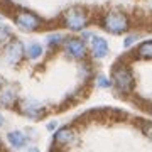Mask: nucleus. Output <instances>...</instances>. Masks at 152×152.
I'll use <instances>...</instances> for the list:
<instances>
[{"label":"nucleus","mask_w":152,"mask_h":152,"mask_svg":"<svg viewBox=\"0 0 152 152\" xmlns=\"http://www.w3.org/2000/svg\"><path fill=\"white\" fill-rule=\"evenodd\" d=\"M14 22L17 24V27H20L26 32L37 31L41 27V24H42V20H41V17L37 14H34L31 10H24V9H20V10H17L14 14Z\"/></svg>","instance_id":"f257e3e1"},{"label":"nucleus","mask_w":152,"mask_h":152,"mask_svg":"<svg viewBox=\"0 0 152 152\" xmlns=\"http://www.w3.org/2000/svg\"><path fill=\"white\" fill-rule=\"evenodd\" d=\"M24 54H26V48H24L22 41H19V39H10V41L4 46L2 59H4V63H7V64L17 66L22 61Z\"/></svg>","instance_id":"f03ea898"},{"label":"nucleus","mask_w":152,"mask_h":152,"mask_svg":"<svg viewBox=\"0 0 152 152\" xmlns=\"http://www.w3.org/2000/svg\"><path fill=\"white\" fill-rule=\"evenodd\" d=\"M63 22L68 29L73 31H81L83 27H86L88 24V15L81 7H71L64 12L63 15Z\"/></svg>","instance_id":"7ed1b4c3"},{"label":"nucleus","mask_w":152,"mask_h":152,"mask_svg":"<svg viewBox=\"0 0 152 152\" xmlns=\"http://www.w3.org/2000/svg\"><path fill=\"white\" fill-rule=\"evenodd\" d=\"M102 24H103L105 31H108L112 34H122L129 29V19L122 12H108L103 17Z\"/></svg>","instance_id":"20e7f679"},{"label":"nucleus","mask_w":152,"mask_h":152,"mask_svg":"<svg viewBox=\"0 0 152 152\" xmlns=\"http://www.w3.org/2000/svg\"><path fill=\"white\" fill-rule=\"evenodd\" d=\"M113 83L122 93H129L134 88V76L127 66H115L113 68Z\"/></svg>","instance_id":"39448f33"},{"label":"nucleus","mask_w":152,"mask_h":152,"mask_svg":"<svg viewBox=\"0 0 152 152\" xmlns=\"http://www.w3.org/2000/svg\"><path fill=\"white\" fill-rule=\"evenodd\" d=\"M19 110L29 118H41L44 115V107L36 100H20L19 102Z\"/></svg>","instance_id":"423d86ee"},{"label":"nucleus","mask_w":152,"mask_h":152,"mask_svg":"<svg viewBox=\"0 0 152 152\" xmlns=\"http://www.w3.org/2000/svg\"><path fill=\"white\" fill-rule=\"evenodd\" d=\"M17 100H19V96H17L15 86H12V85L4 86L2 85V88H0V105L10 108V107H14L17 103Z\"/></svg>","instance_id":"0eeeda50"},{"label":"nucleus","mask_w":152,"mask_h":152,"mask_svg":"<svg viewBox=\"0 0 152 152\" xmlns=\"http://www.w3.org/2000/svg\"><path fill=\"white\" fill-rule=\"evenodd\" d=\"M64 49H66V53H68L71 58H76V59L85 58V54H86V48H85V44H83L81 39H78V37L68 39Z\"/></svg>","instance_id":"6e6552de"},{"label":"nucleus","mask_w":152,"mask_h":152,"mask_svg":"<svg viewBox=\"0 0 152 152\" xmlns=\"http://www.w3.org/2000/svg\"><path fill=\"white\" fill-rule=\"evenodd\" d=\"M76 140V132L71 127H63L56 132L54 135V142L58 145H71Z\"/></svg>","instance_id":"1a4fd4ad"},{"label":"nucleus","mask_w":152,"mask_h":152,"mask_svg":"<svg viewBox=\"0 0 152 152\" xmlns=\"http://www.w3.org/2000/svg\"><path fill=\"white\" fill-rule=\"evenodd\" d=\"M7 140L10 144V147H14V149H22V147L27 144V135L20 130H12L7 134Z\"/></svg>","instance_id":"9d476101"},{"label":"nucleus","mask_w":152,"mask_h":152,"mask_svg":"<svg viewBox=\"0 0 152 152\" xmlns=\"http://www.w3.org/2000/svg\"><path fill=\"white\" fill-rule=\"evenodd\" d=\"M91 53L95 58H103L108 53V42L103 37H93L91 41Z\"/></svg>","instance_id":"9b49d317"},{"label":"nucleus","mask_w":152,"mask_h":152,"mask_svg":"<svg viewBox=\"0 0 152 152\" xmlns=\"http://www.w3.org/2000/svg\"><path fill=\"white\" fill-rule=\"evenodd\" d=\"M135 54L142 59H152V41H145L137 48Z\"/></svg>","instance_id":"f8f14e48"},{"label":"nucleus","mask_w":152,"mask_h":152,"mask_svg":"<svg viewBox=\"0 0 152 152\" xmlns=\"http://www.w3.org/2000/svg\"><path fill=\"white\" fill-rule=\"evenodd\" d=\"M41 54H42V46L39 42H32L26 48V56L29 59H37V58H41Z\"/></svg>","instance_id":"ddd939ff"},{"label":"nucleus","mask_w":152,"mask_h":152,"mask_svg":"<svg viewBox=\"0 0 152 152\" xmlns=\"http://www.w3.org/2000/svg\"><path fill=\"white\" fill-rule=\"evenodd\" d=\"M12 39V29L5 24H0V46H5Z\"/></svg>","instance_id":"4468645a"},{"label":"nucleus","mask_w":152,"mask_h":152,"mask_svg":"<svg viewBox=\"0 0 152 152\" xmlns=\"http://www.w3.org/2000/svg\"><path fill=\"white\" fill-rule=\"evenodd\" d=\"M140 129L149 139H152V122H144V124L140 125Z\"/></svg>","instance_id":"2eb2a0df"},{"label":"nucleus","mask_w":152,"mask_h":152,"mask_svg":"<svg viewBox=\"0 0 152 152\" xmlns=\"http://www.w3.org/2000/svg\"><path fill=\"white\" fill-rule=\"evenodd\" d=\"M98 85H100V86H103V88L110 86V83H108V80H107V78H100V80H98Z\"/></svg>","instance_id":"dca6fc26"},{"label":"nucleus","mask_w":152,"mask_h":152,"mask_svg":"<svg viewBox=\"0 0 152 152\" xmlns=\"http://www.w3.org/2000/svg\"><path fill=\"white\" fill-rule=\"evenodd\" d=\"M2 125H4V115L0 113V127H2Z\"/></svg>","instance_id":"f3484780"},{"label":"nucleus","mask_w":152,"mask_h":152,"mask_svg":"<svg viewBox=\"0 0 152 152\" xmlns=\"http://www.w3.org/2000/svg\"><path fill=\"white\" fill-rule=\"evenodd\" d=\"M27 152H39V151H37V149H36V147H32V149H29Z\"/></svg>","instance_id":"a211bd4d"},{"label":"nucleus","mask_w":152,"mask_h":152,"mask_svg":"<svg viewBox=\"0 0 152 152\" xmlns=\"http://www.w3.org/2000/svg\"><path fill=\"white\" fill-rule=\"evenodd\" d=\"M2 85H4V81H2V76H0V88H2Z\"/></svg>","instance_id":"6ab92c4d"},{"label":"nucleus","mask_w":152,"mask_h":152,"mask_svg":"<svg viewBox=\"0 0 152 152\" xmlns=\"http://www.w3.org/2000/svg\"><path fill=\"white\" fill-rule=\"evenodd\" d=\"M54 152H66V151H54Z\"/></svg>","instance_id":"aec40b11"}]
</instances>
